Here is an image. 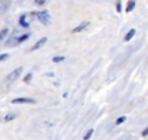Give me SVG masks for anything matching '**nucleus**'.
Returning <instances> with one entry per match:
<instances>
[{
  "label": "nucleus",
  "mask_w": 148,
  "mask_h": 140,
  "mask_svg": "<svg viewBox=\"0 0 148 140\" xmlns=\"http://www.w3.org/2000/svg\"><path fill=\"white\" fill-rule=\"evenodd\" d=\"M36 18H38V21H39L41 24H44V25H49V22H51V18H49V13H48L47 10H42V12H38V13H36Z\"/></svg>",
  "instance_id": "1"
},
{
  "label": "nucleus",
  "mask_w": 148,
  "mask_h": 140,
  "mask_svg": "<svg viewBox=\"0 0 148 140\" xmlns=\"http://www.w3.org/2000/svg\"><path fill=\"white\" fill-rule=\"evenodd\" d=\"M22 70H23L22 67H18V69H15L13 72H12V73L8 76V79H6V80H8V82H15V80H16V79H18V78L22 75Z\"/></svg>",
  "instance_id": "2"
},
{
  "label": "nucleus",
  "mask_w": 148,
  "mask_h": 140,
  "mask_svg": "<svg viewBox=\"0 0 148 140\" xmlns=\"http://www.w3.org/2000/svg\"><path fill=\"white\" fill-rule=\"evenodd\" d=\"M89 25H90V22H87V21H86V22H83V24H80L79 26H76V28H74V29H73V32H74V34L82 32V31L87 29V28H89Z\"/></svg>",
  "instance_id": "3"
},
{
  "label": "nucleus",
  "mask_w": 148,
  "mask_h": 140,
  "mask_svg": "<svg viewBox=\"0 0 148 140\" xmlns=\"http://www.w3.org/2000/svg\"><path fill=\"white\" fill-rule=\"evenodd\" d=\"M12 104H34V99L31 98H16L12 101Z\"/></svg>",
  "instance_id": "4"
},
{
  "label": "nucleus",
  "mask_w": 148,
  "mask_h": 140,
  "mask_svg": "<svg viewBox=\"0 0 148 140\" xmlns=\"http://www.w3.org/2000/svg\"><path fill=\"white\" fill-rule=\"evenodd\" d=\"M9 8V2L8 0H0V13H5Z\"/></svg>",
  "instance_id": "5"
},
{
  "label": "nucleus",
  "mask_w": 148,
  "mask_h": 140,
  "mask_svg": "<svg viewBox=\"0 0 148 140\" xmlns=\"http://www.w3.org/2000/svg\"><path fill=\"white\" fill-rule=\"evenodd\" d=\"M45 42H47V38H41V40H39V41H38V42H36L34 47H32V50H39V48H41V47H42Z\"/></svg>",
  "instance_id": "6"
},
{
  "label": "nucleus",
  "mask_w": 148,
  "mask_h": 140,
  "mask_svg": "<svg viewBox=\"0 0 148 140\" xmlns=\"http://www.w3.org/2000/svg\"><path fill=\"white\" fill-rule=\"evenodd\" d=\"M19 24H21L23 28H28V26H29V24L26 22V16H25V15H22V16H21V19H19Z\"/></svg>",
  "instance_id": "7"
},
{
  "label": "nucleus",
  "mask_w": 148,
  "mask_h": 140,
  "mask_svg": "<svg viewBox=\"0 0 148 140\" xmlns=\"http://www.w3.org/2000/svg\"><path fill=\"white\" fill-rule=\"evenodd\" d=\"M134 35H135V29H131V31L125 35V38H123V40H125V41H131V40L134 38Z\"/></svg>",
  "instance_id": "8"
},
{
  "label": "nucleus",
  "mask_w": 148,
  "mask_h": 140,
  "mask_svg": "<svg viewBox=\"0 0 148 140\" xmlns=\"http://www.w3.org/2000/svg\"><path fill=\"white\" fill-rule=\"evenodd\" d=\"M135 8V0H129L128 5H126V12H131Z\"/></svg>",
  "instance_id": "9"
},
{
  "label": "nucleus",
  "mask_w": 148,
  "mask_h": 140,
  "mask_svg": "<svg viewBox=\"0 0 148 140\" xmlns=\"http://www.w3.org/2000/svg\"><path fill=\"white\" fill-rule=\"evenodd\" d=\"M8 32H9V31H8L6 28H5V29H2V31H0V41H2V40H3V38H5V37L8 35Z\"/></svg>",
  "instance_id": "10"
},
{
  "label": "nucleus",
  "mask_w": 148,
  "mask_h": 140,
  "mask_svg": "<svg viewBox=\"0 0 148 140\" xmlns=\"http://www.w3.org/2000/svg\"><path fill=\"white\" fill-rule=\"evenodd\" d=\"M28 38H29V34H25L23 37H19V38H18V42H23V41H26Z\"/></svg>",
  "instance_id": "11"
},
{
  "label": "nucleus",
  "mask_w": 148,
  "mask_h": 140,
  "mask_svg": "<svg viewBox=\"0 0 148 140\" xmlns=\"http://www.w3.org/2000/svg\"><path fill=\"white\" fill-rule=\"evenodd\" d=\"M92 134H93V128H90V130H89V131L84 134V140H89V139L92 137Z\"/></svg>",
  "instance_id": "12"
},
{
  "label": "nucleus",
  "mask_w": 148,
  "mask_h": 140,
  "mask_svg": "<svg viewBox=\"0 0 148 140\" xmlns=\"http://www.w3.org/2000/svg\"><path fill=\"white\" fill-rule=\"evenodd\" d=\"M62 60H64V57H61V55H58V57H54V58H52V61H54V63H60V61H62Z\"/></svg>",
  "instance_id": "13"
},
{
  "label": "nucleus",
  "mask_w": 148,
  "mask_h": 140,
  "mask_svg": "<svg viewBox=\"0 0 148 140\" xmlns=\"http://www.w3.org/2000/svg\"><path fill=\"white\" fill-rule=\"evenodd\" d=\"M15 118V114H8L6 117H5V121H10V120H13Z\"/></svg>",
  "instance_id": "14"
},
{
  "label": "nucleus",
  "mask_w": 148,
  "mask_h": 140,
  "mask_svg": "<svg viewBox=\"0 0 148 140\" xmlns=\"http://www.w3.org/2000/svg\"><path fill=\"white\" fill-rule=\"evenodd\" d=\"M125 120H126V117H119V118L116 120V124H122Z\"/></svg>",
  "instance_id": "15"
},
{
  "label": "nucleus",
  "mask_w": 148,
  "mask_h": 140,
  "mask_svg": "<svg viewBox=\"0 0 148 140\" xmlns=\"http://www.w3.org/2000/svg\"><path fill=\"white\" fill-rule=\"evenodd\" d=\"M6 58H9V55H8V54H0V61H5Z\"/></svg>",
  "instance_id": "16"
},
{
  "label": "nucleus",
  "mask_w": 148,
  "mask_h": 140,
  "mask_svg": "<svg viewBox=\"0 0 148 140\" xmlns=\"http://www.w3.org/2000/svg\"><path fill=\"white\" fill-rule=\"evenodd\" d=\"M45 2H47V0H35V3H36L38 6H41V5H45Z\"/></svg>",
  "instance_id": "17"
},
{
  "label": "nucleus",
  "mask_w": 148,
  "mask_h": 140,
  "mask_svg": "<svg viewBox=\"0 0 148 140\" xmlns=\"http://www.w3.org/2000/svg\"><path fill=\"white\" fill-rule=\"evenodd\" d=\"M31 78H32V75H31V73H29V75H26V78H25V82H26V83H29Z\"/></svg>",
  "instance_id": "18"
},
{
  "label": "nucleus",
  "mask_w": 148,
  "mask_h": 140,
  "mask_svg": "<svg viewBox=\"0 0 148 140\" xmlns=\"http://www.w3.org/2000/svg\"><path fill=\"white\" fill-rule=\"evenodd\" d=\"M116 10H118V12H121V2H119V0L116 2Z\"/></svg>",
  "instance_id": "19"
},
{
  "label": "nucleus",
  "mask_w": 148,
  "mask_h": 140,
  "mask_svg": "<svg viewBox=\"0 0 148 140\" xmlns=\"http://www.w3.org/2000/svg\"><path fill=\"white\" fill-rule=\"evenodd\" d=\"M142 136H144V137H147V136H148V127H147V128L142 131Z\"/></svg>",
  "instance_id": "20"
}]
</instances>
